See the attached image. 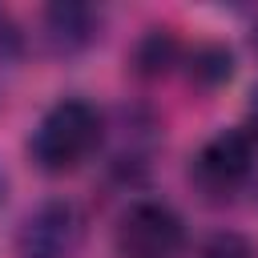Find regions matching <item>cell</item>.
Segmentation results:
<instances>
[{
	"mask_svg": "<svg viewBox=\"0 0 258 258\" xmlns=\"http://www.w3.org/2000/svg\"><path fill=\"white\" fill-rule=\"evenodd\" d=\"M105 137V117L85 97H60L40 113L28 133V157L44 173H73L85 165Z\"/></svg>",
	"mask_w": 258,
	"mask_h": 258,
	"instance_id": "obj_1",
	"label": "cell"
},
{
	"mask_svg": "<svg viewBox=\"0 0 258 258\" xmlns=\"http://www.w3.org/2000/svg\"><path fill=\"white\" fill-rule=\"evenodd\" d=\"M258 165V133L250 125L218 129L202 149L189 157V181L206 198H230L238 194Z\"/></svg>",
	"mask_w": 258,
	"mask_h": 258,
	"instance_id": "obj_2",
	"label": "cell"
},
{
	"mask_svg": "<svg viewBox=\"0 0 258 258\" xmlns=\"http://www.w3.org/2000/svg\"><path fill=\"white\" fill-rule=\"evenodd\" d=\"M16 258H77L85 246V214L69 198H44L16 226Z\"/></svg>",
	"mask_w": 258,
	"mask_h": 258,
	"instance_id": "obj_3",
	"label": "cell"
},
{
	"mask_svg": "<svg viewBox=\"0 0 258 258\" xmlns=\"http://www.w3.org/2000/svg\"><path fill=\"white\" fill-rule=\"evenodd\" d=\"M121 258H177L185 250V222L165 202H133L113 230Z\"/></svg>",
	"mask_w": 258,
	"mask_h": 258,
	"instance_id": "obj_4",
	"label": "cell"
},
{
	"mask_svg": "<svg viewBox=\"0 0 258 258\" xmlns=\"http://www.w3.org/2000/svg\"><path fill=\"white\" fill-rule=\"evenodd\" d=\"M101 32V12L89 8V4H73V0H60V4H48L40 12V36L48 44L52 56H77L85 52Z\"/></svg>",
	"mask_w": 258,
	"mask_h": 258,
	"instance_id": "obj_5",
	"label": "cell"
},
{
	"mask_svg": "<svg viewBox=\"0 0 258 258\" xmlns=\"http://www.w3.org/2000/svg\"><path fill=\"white\" fill-rule=\"evenodd\" d=\"M181 40L169 32V28H149L141 40H137V48H133V73L137 77H145V81H157V77H165V73H173L177 64H181Z\"/></svg>",
	"mask_w": 258,
	"mask_h": 258,
	"instance_id": "obj_6",
	"label": "cell"
},
{
	"mask_svg": "<svg viewBox=\"0 0 258 258\" xmlns=\"http://www.w3.org/2000/svg\"><path fill=\"white\" fill-rule=\"evenodd\" d=\"M181 60H185L189 81L202 85V89H218L222 81L234 77V52H230L226 44H198V48H194L189 56H181Z\"/></svg>",
	"mask_w": 258,
	"mask_h": 258,
	"instance_id": "obj_7",
	"label": "cell"
},
{
	"mask_svg": "<svg viewBox=\"0 0 258 258\" xmlns=\"http://www.w3.org/2000/svg\"><path fill=\"white\" fill-rule=\"evenodd\" d=\"M198 258H258V250H254V242H250L246 234H238V230H214V234L202 242Z\"/></svg>",
	"mask_w": 258,
	"mask_h": 258,
	"instance_id": "obj_8",
	"label": "cell"
},
{
	"mask_svg": "<svg viewBox=\"0 0 258 258\" xmlns=\"http://www.w3.org/2000/svg\"><path fill=\"white\" fill-rule=\"evenodd\" d=\"M20 44H24L20 28H16V24H12V16L0 8V56H16V52H20Z\"/></svg>",
	"mask_w": 258,
	"mask_h": 258,
	"instance_id": "obj_9",
	"label": "cell"
},
{
	"mask_svg": "<svg viewBox=\"0 0 258 258\" xmlns=\"http://www.w3.org/2000/svg\"><path fill=\"white\" fill-rule=\"evenodd\" d=\"M250 117H254V121H250V129L258 133V89H254V101H250Z\"/></svg>",
	"mask_w": 258,
	"mask_h": 258,
	"instance_id": "obj_10",
	"label": "cell"
},
{
	"mask_svg": "<svg viewBox=\"0 0 258 258\" xmlns=\"http://www.w3.org/2000/svg\"><path fill=\"white\" fill-rule=\"evenodd\" d=\"M4 202H8V173L0 169V210H4Z\"/></svg>",
	"mask_w": 258,
	"mask_h": 258,
	"instance_id": "obj_11",
	"label": "cell"
}]
</instances>
